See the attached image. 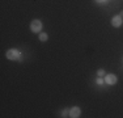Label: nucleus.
Wrapping results in <instances>:
<instances>
[{
	"label": "nucleus",
	"mask_w": 123,
	"mask_h": 118,
	"mask_svg": "<svg viewBox=\"0 0 123 118\" xmlns=\"http://www.w3.org/2000/svg\"><path fill=\"white\" fill-rule=\"evenodd\" d=\"M5 57H7L8 59H11V60H17V59H20V57H21V52H20L18 50H16V49H11V50L7 51Z\"/></svg>",
	"instance_id": "f257e3e1"
},
{
	"label": "nucleus",
	"mask_w": 123,
	"mask_h": 118,
	"mask_svg": "<svg viewBox=\"0 0 123 118\" xmlns=\"http://www.w3.org/2000/svg\"><path fill=\"white\" fill-rule=\"evenodd\" d=\"M30 29L34 33H39V32L42 30V22H41L39 20H33L30 24Z\"/></svg>",
	"instance_id": "f03ea898"
},
{
	"label": "nucleus",
	"mask_w": 123,
	"mask_h": 118,
	"mask_svg": "<svg viewBox=\"0 0 123 118\" xmlns=\"http://www.w3.org/2000/svg\"><path fill=\"white\" fill-rule=\"evenodd\" d=\"M117 81H118V79H117V76L113 75V73H109V75H106V78H105V83L109 84V85L117 84Z\"/></svg>",
	"instance_id": "7ed1b4c3"
},
{
	"label": "nucleus",
	"mask_w": 123,
	"mask_h": 118,
	"mask_svg": "<svg viewBox=\"0 0 123 118\" xmlns=\"http://www.w3.org/2000/svg\"><path fill=\"white\" fill-rule=\"evenodd\" d=\"M122 24H123V19L121 16H114L113 19H111V25L113 26H115V28H119V26H122Z\"/></svg>",
	"instance_id": "20e7f679"
},
{
	"label": "nucleus",
	"mask_w": 123,
	"mask_h": 118,
	"mask_svg": "<svg viewBox=\"0 0 123 118\" xmlns=\"http://www.w3.org/2000/svg\"><path fill=\"white\" fill-rule=\"evenodd\" d=\"M80 113H81V110H80V108H77V106H74V108L69 109V117H72V118H77L79 116H80Z\"/></svg>",
	"instance_id": "39448f33"
},
{
	"label": "nucleus",
	"mask_w": 123,
	"mask_h": 118,
	"mask_svg": "<svg viewBox=\"0 0 123 118\" xmlns=\"http://www.w3.org/2000/svg\"><path fill=\"white\" fill-rule=\"evenodd\" d=\"M49 39V35L46 33H39V41H42V42H46V41Z\"/></svg>",
	"instance_id": "423d86ee"
},
{
	"label": "nucleus",
	"mask_w": 123,
	"mask_h": 118,
	"mask_svg": "<svg viewBox=\"0 0 123 118\" xmlns=\"http://www.w3.org/2000/svg\"><path fill=\"white\" fill-rule=\"evenodd\" d=\"M62 117H69V110L68 109H64V110L62 111Z\"/></svg>",
	"instance_id": "0eeeda50"
},
{
	"label": "nucleus",
	"mask_w": 123,
	"mask_h": 118,
	"mask_svg": "<svg viewBox=\"0 0 123 118\" xmlns=\"http://www.w3.org/2000/svg\"><path fill=\"white\" fill-rule=\"evenodd\" d=\"M97 73H98V76H104L105 71H104V70H98V71H97Z\"/></svg>",
	"instance_id": "6e6552de"
},
{
	"label": "nucleus",
	"mask_w": 123,
	"mask_h": 118,
	"mask_svg": "<svg viewBox=\"0 0 123 118\" xmlns=\"http://www.w3.org/2000/svg\"><path fill=\"white\" fill-rule=\"evenodd\" d=\"M97 84H98V85H102V84H104V80H102L101 78H98V79H97Z\"/></svg>",
	"instance_id": "1a4fd4ad"
},
{
	"label": "nucleus",
	"mask_w": 123,
	"mask_h": 118,
	"mask_svg": "<svg viewBox=\"0 0 123 118\" xmlns=\"http://www.w3.org/2000/svg\"><path fill=\"white\" fill-rule=\"evenodd\" d=\"M107 0H96V3H98V4H102V3H106Z\"/></svg>",
	"instance_id": "9d476101"
},
{
	"label": "nucleus",
	"mask_w": 123,
	"mask_h": 118,
	"mask_svg": "<svg viewBox=\"0 0 123 118\" xmlns=\"http://www.w3.org/2000/svg\"><path fill=\"white\" fill-rule=\"evenodd\" d=\"M121 17H123V11H121V14H119Z\"/></svg>",
	"instance_id": "9b49d317"
}]
</instances>
